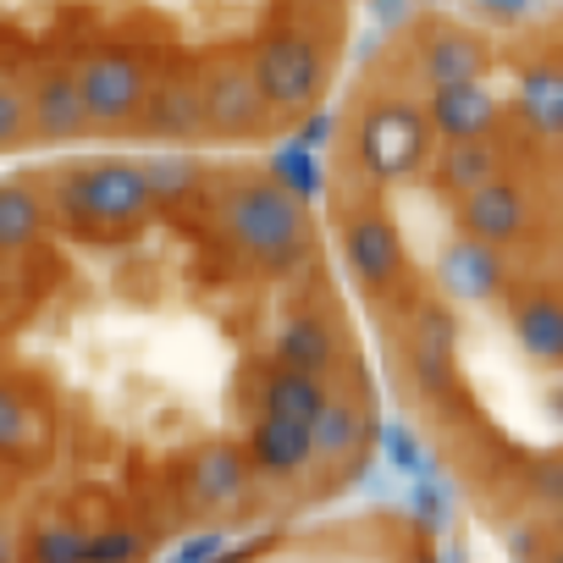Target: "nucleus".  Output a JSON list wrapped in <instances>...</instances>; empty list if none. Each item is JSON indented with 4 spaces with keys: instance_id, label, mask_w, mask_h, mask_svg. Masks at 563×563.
<instances>
[{
    "instance_id": "39448f33",
    "label": "nucleus",
    "mask_w": 563,
    "mask_h": 563,
    "mask_svg": "<svg viewBox=\"0 0 563 563\" xmlns=\"http://www.w3.org/2000/svg\"><path fill=\"white\" fill-rule=\"evenodd\" d=\"M205 89H199V73L166 62L150 84V100H144V117H139V139L150 144H188V139H205Z\"/></svg>"
},
{
    "instance_id": "a878e982",
    "label": "nucleus",
    "mask_w": 563,
    "mask_h": 563,
    "mask_svg": "<svg viewBox=\"0 0 563 563\" xmlns=\"http://www.w3.org/2000/svg\"><path fill=\"white\" fill-rule=\"evenodd\" d=\"M547 525H552V536H558V541H563V497H558V503H552V519H547Z\"/></svg>"
},
{
    "instance_id": "9d476101",
    "label": "nucleus",
    "mask_w": 563,
    "mask_h": 563,
    "mask_svg": "<svg viewBox=\"0 0 563 563\" xmlns=\"http://www.w3.org/2000/svg\"><path fill=\"white\" fill-rule=\"evenodd\" d=\"M310 459H316V426H305V420L265 415V420L249 431V464H254L260 475H271V481L299 475Z\"/></svg>"
},
{
    "instance_id": "0eeeda50",
    "label": "nucleus",
    "mask_w": 563,
    "mask_h": 563,
    "mask_svg": "<svg viewBox=\"0 0 563 563\" xmlns=\"http://www.w3.org/2000/svg\"><path fill=\"white\" fill-rule=\"evenodd\" d=\"M453 321L442 310H420L415 316V332H409V371L420 382V393L431 404H448L453 387H459V365H453Z\"/></svg>"
},
{
    "instance_id": "5701e85b",
    "label": "nucleus",
    "mask_w": 563,
    "mask_h": 563,
    "mask_svg": "<svg viewBox=\"0 0 563 563\" xmlns=\"http://www.w3.org/2000/svg\"><path fill=\"white\" fill-rule=\"evenodd\" d=\"M387 453H393L398 470H426V453H420V442H415V431H409L404 420L387 426Z\"/></svg>"
},
{
    "instance_id": "412c9836",
    "label": "nucleus",
    "mask_w": 563,
    "mask_h": 563,
    "mask_svg": "<svg viewBox=\"0 0 563 563\" xmlns=\"http://www.w3.org/2000/svg\"><path fill=\"white\" fill-rule=\"evenodd\" d=\"M271 166H276V177L288 183L299 199L321 194V166H316V150H305V144H288V150H282Z\"/></svg>"
},
{
    "instance_id": "7ed1b4c3",
    "label": "nucleus",
    "mask_w": 563,
    "mask_h": 563,
    "mask_svg": "<svg viewBox=\"0 0 563 563\" xmlns=\"http://www.w3.org/2000/svg\"><path fill=\"white\" fill-rule=\"evenodd\" d=\"M426 144H431V117H426L420 106H409V100L371 106V111L360 117V128H354V155H360V166H365L371 177H382V183L415 172L420 155H426Z\"/></svg>"
},
{
    "instance_id": "f03ea898",
    "label": "nucleus",
    "mask_w": 563,
    "mask_h": 563,
    "mask_svg": "<svg viewBox=\"0 0 563 563\" xmlns=\"http://www.w3.org/2000/svg\"><path fill=\"white\" fill-rule=\"evenodd\" d=\"M249 62H254V78H260L271 111H282V117L316 111V100H321V89H327V51H321L316 34L282 29V34L260 40Z\"/></svg>"
},
{
    "instance_id": "dca6fc26",
    "label": "nucleus",
    "mask_w": 563,
    "mask_h": 563,
    "mask_svg": "<svg viewBox=\"0 0 563 563\" xmlns=\"http://www.w3.org/2000/svg\"><path fill=\"white\" fill-rule=\"evenodd\" d=\"M327 382L316 371H299V365H276L265 382H260V409L265 415H288V420H305L316 426V415L327 409Z\"/></svg>"
},
{
    "instance_id": "1a4fd4ad",
    "label": "nucleus",
    "mask_w": 563,
    "mask_h": 563,
    "mask_svg": "<svg viewBox=\"0 0 563 563\" xmlns=\"http://www.w3.org/2000/svg\"><path fill=\"white\" fill-rule=\"evenodd\" d=\"M249 486V453H232V448H199L183 459L177 470V492L183 503L194 508H210V503H238Z\"/></svg>"
},
{
    "instance_id": "a211bd4d",
    "label": "nucleus",
    "mask_w": 563,
    "mask_h": 563,
    "mask_svg": "<svg viewBox=\"0 0 563 563\" xmlns=\"http://www.w3.org/2000/svg\"><path fill=\"white\" fill-rule=\"evenodd\" d=\"M437 177H442V188L470 194V188L503 177V150L492 139H448V150L437 161Z\"/></svg>"
},
{
    "instance_id": "4be33fe9",
    "label": "nucleus",
    "mask_w": 563,
    "mask_h": 563,
    "mask_svg": "<svg viewBox=\"0 0 563 563\" xmlns=\"http://www.w3.org/2000/svg\"><path fill=\"white\" fill-rule=\"evenodd\" d=\"M525 492H530V503H558L563 497V453H552V459H536L530 464V475H525Z\"/></svg>"
},
{
    "instance_id": "ddd939ff",
    "label": "nucleus",
    "mask_w": 563,
    "mask_h": 563,
    "mask_svg": "<svg viewBox=\"0 0 563 563\" xmlns=\"http://www.w3.org/2000/svg\"><path fill=\"white\" fill-rule=\"evenodd\" d=\"M420 73H426V84H431V89L470 84V78H481V73H486V45H481L475 34H464V29L442 23V29H431V34H426V45H420Z\"/></svg>"
},
{
    "instance_id": "6ab92c4d",
    "label": "nucleus",
    "mask_w": 563,
    "mask_h": 563,
    "mask_svg": "<svg viewBox=\"0 0 563 563\" xmlns=\"http://www.w3.org/2000/svg\"><path fill=\"white\" fill-rule=\"evenodd\" d=\"M282 365H299V371H327L332 365V332L321 316H294L288 327H282Z\"/></svg>"
},
{
    "instance_id": "f8f14e48",
    "label": "nucleus",
    "mask_w": 563,
    "mask_h": 563,
    "mask_svg": "<svg viewBox=\"0 0 563 563\" xmlns=\"http://www.w3.org/2000/svg\"><path fill=\"white\" fill-rule=\"evenodd\" d=\"M437 276H442V288L459 294V299H492L503 288V260H497V243L486 238H453L437 260Z\"/></svg>"
},
{
    "instance_id": "423d86ee",
    "label": "nucleus",
    "mask_w": 563,
    "mask_h": 563,
    "mask_svg": "<svg viewBox=\"0 0 563 563\" xmlns=\"http://www.w3.org/2000/svg\"><path fill=\"white\" fill-rule=\"evenodd\" d=\"M343 249H349V265H354V276L365 282V288L382 294V288H398L404 282L409 260H404V238L387 216H354Z\"/></svg>"
},
{
    "instance_id": "20e7f679",
    "label": "nucleus",
    "mask_w": 563,
    "mask_h": 563,
    "mask_svg": "<svg viewBox=\"0 0 563 563\" xmlns=\"http://www.w3.org/2000/svg\"><path fill=\"white\" fill-rule=\"evenodd\" d=\"M199 89H205V128L216 139H243L265 122V89L254 78V62L243 56H221L216 67H199Z\"/></svg>"
},
{
    "instance_id": "6e6552de",
    "label": "nucleus",
    "mask_w": 563,
    "mask_h": 563,
    "mask_svg": "<svg viewBox=\"0 0 563 563\" xmlns=\"http://www.w3.org/2000/svg\"><path fill=\"white\" fill-rule=\"evenodd\" d=\"M459 227H464L470 238H486V243H514V238L530 227L525 194H519L508 177H492V183L459 194Z\"/></svg>"
},
{
    "instance_id": "f257e3e1",
    "label": "nucleus",
    "mask_w": 563,
    "mask_h": 563,
    "mask_svg": "<svg viewBox=\"0 0 563 563\" xmlns=\"http://www.w3.org/2000/svg\"><path fill=\"white\" fill-rule=\"evenodd\" d=\"M221 232L265 271H294L310 249V221L299 194L282 177H249L221 199Z\"/></svg>"
},
{
    "instance_id": "393cba45",
    "label": "nucleus",
    "mask_w": 563,
    "mask_h": 563,
    "mask_svg": "<svg viewBox=\"0 0 563 563\" xmlns=\"http://www.w3.org/2000/svg\"><path fill=\"white\" fill-rule=\"evenodd\" d=\"M327 133H332V111H316V117L299 128V139H294V144H305V150H321V144H327Z\"/></svg>"
},
{
    "instance_id": "4468645a",
    "label": "nucleus",
    "mask_w": 563,
    "mask_h": 563,
    "mask_svg": "<svg viewBox=\"0 0 563 563\" xmlns=\"http://www.w3.org/2000/svg\"><path fill=\"white\" fill-rule=\"evenodd\" d=\"M365 448H371V415L354 404V398H327V409L316 415V459L321 464H354V459H365Z\"/></svg>"
},
{
    "instance_id": "2eb2a0df",
    "label": "nucleus",
    "mask_w": 563,
    "mask_h": 563,
    "mask_svg": "<svg viewBox=\"0 0 563 563\" xmlns=\"http://www.w3.org/2000/svg\"><path fill=\"white\" fill-rule=\"evenodd\" d=\"M514 338L530 360L541 365H563V299L558 294H519L514 299Z\"/></svg>"
},
{
    "instance_id": "b1692460",
    "label": "nucleus",
    "mask_w": 563,
    "mask_h": 563,
    "mask_svg": "<svg viewBox=\"0 0 563 563\" xmlns=\"http://www.w3.org/2000/svg\"><path fill=\"white\" fill-rule=\"evenodd\" d=\"M470 7H475L486 23H525L530 0H470Z\"/></svg>"
},
{
    "instance_id": "f3484780",
    "label": "nucleus",
    "mask_w": 563,
    "mask_h": 563,
    "mask_svg": "<svg viewBox=\"0 0 563 563\" xmlns=\"http://www.w3.org/2000/svg\"><path fill=\"white\" fill-rule=\"evenodd\" d=\"M519 117L536 133L563 139V67L558 62H536L519 73Z\"/></svg>"
},
{
    "instance_id": "9b49d317",
    "label": "nucleus",
    "mask_w": 563,
    "mask_h": 563,
    "mask_svg": "<svg viewBox=\"0 0 563 563\" xmlns=\"http://www.w3.org/2000/svg\"><path fill=\"white\" fill-rule=\"evenodd\" d=\"M431 133L437 139H492L497 128V100L481 89V78L470 84H448V89H431Z\"/></svg>"
},
{
    "instance_id": "aec40b11",
    "label": "nucleus",
    "mask_w": 563,
    "mask_h": 563,
    "mask_svg": "<svg viewBox=\"0 0 563 563\" xmlns=\"http://www.w3.org/2000/svg\"><path fill=\"white\" fill-rule=\"evenodd\" d=\"M144 172H150V188L161 205H183L194 188H199V161L166 150V155H144Z\"/></svg>"
}]
</instances>
